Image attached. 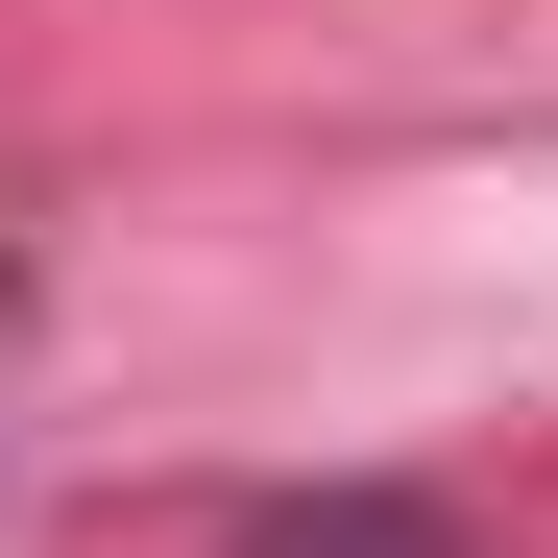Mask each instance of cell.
Returning <instances> with one entry per match:
<instances>
[{"label":"cell","mask_w":558,"mask_h":558,"mask_svg":"<svg viewBox=\"0 0 558 558\" xmlns=\"http://www.w3.org/2000/svg\"><path fill=\"white\" fill-rule=\"evenodd\" d=\"M219 558H486V534H461L437 486H243Z\"/></svg>","instance_id":"1"}]
</instances>
